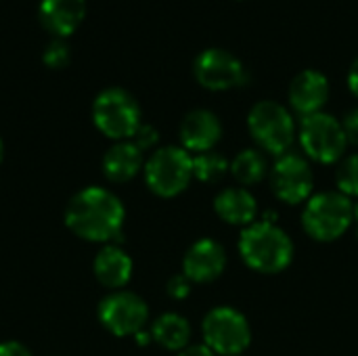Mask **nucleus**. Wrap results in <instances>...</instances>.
Here are the masks:
<instances>
[{
    "instance_id": "obj_1",
    "label": "nucleus",
    "mask_w": 358,
    "mask_h": 356,
    "mask_svg": "<svg viewBox=\"0 0 358 356\" xmlns=\"http://www.w3.org/2000/svg\"><path fill=\"white\" fill-rule=\"evenodd\" d=\"M124 206L120 197L103 187L78 191L65 210V225L86 241H120L124 227Z\"/></svg>"
},
{
    "instance_id": "obj_2",
    "label": "nucleus",
    "mask_w": 358,
    "mask_h": 356,
    "mask_svg": "<svg viewBox=\"0 0 358 356\" xmlns=\"http://www.w3.org/2000/svg\"><path fill=\"white\" fill-rule=\"evenodd\" d=\"M243 262L258 273H281L294 258V243L275 222H254L243 229L239 239Z\"/></svg>"
},
{
    "instance_id": "obj_3",
    "label": "nucleus",
    "mask_w": 358,
    "mask_h": 356,
    "mask_svg": "<svg viewBox=\"0 0 358 356\" xmlns=\"http://www.w3.org/2000/svg\"><path fill=\"white\" fill-rule=\"evenodd\" d=\"M355 204L340 191L313 195L302 212L304 231L317 241H336L352 227Z\"/></svg>"
},
{
    "instance_id": "obj_4",
    "label": "nucleus",
    "mask_w": 358,
    "mask_h": 356,
    "mask_svg": "<svg viewBox=\"0 0 358 356\" xmlns=\"http://www.w3.org/2000/svg\"><path fill=\"white\" fill-rule=\"evenodd\" d=\"M92 122L105 136L113 141H128L143 124L141 107L128 90L117 86L105 88L92 103Z\"/></svg>"
},
{
    "instance_id": "obj_5",
    "label": "nucleus",
    "mask_w": 358,
    "mask_h": 356,
    "mask_svg": "<svg viewBox=\"0 0 358 356\" xmlns=\"http://www.w3.org/2000/svg\"><path fill=\"white\" fill-rule=\"evenodd\" d=\"M248 128L252 138L273 155H283L289 151L296 138V122L287 107L275 101H260L250 109Z\"/></svg>"
},
{
    "instance_id": "obj_6",
    "label": "nucleus",
    "mask_w": 358,
    "mask_h": 356,
    "mask_svg": "<svg viewBox=\"0 0 358 356\" xmlns=\"http://www.w3.org/2000/svg\"><path fill=\"white\" fill-rule=\"evenodd\" d=\"M193 178V157L182 147H162L145 164V180L159 197L182 193Z\"/></svg>"
},
{
    "instance_id": "obj_7",
    "label": "nucleus",
    "mask_w": 358,
    "mask_h": 356,
    "mask_svg": "<svg viewBox=\"0 0 358 356\" xmlns=\"http://www.w3.org/2000/svg\"><path fill=\"white\" fill-rule=\"evenodd\" d=\"M300 143L304 153L319 164L340 162L348 147V138L342 122L325 111L302 118Z\"/></svg>"
},
{
    "instance_id": "obj_8",
    "label": "nucleus",
    "mask_w": 358,
    "mask_h": 356,
    "mask_svg": "<svg viewBox=\"0 0 358 356\" xmlns=\"http://www.w3.org/2000/svg\"><path fill=\"white\" fill-rule=\"evenodd\" d=\"M201 332L206 346L214 355L237 356L252 342V329L248 319L231 306L212 308L201 323Z\"/></svg>"
},
{
    "instance_id": "obj_9",
    "label": "nucleus",
    "mask_w": 358,
    "mask_h": 356,
    "mask_svg": "<svg viewBox=\"0 0 358 356\" xmlns=\"http://www.w3.org/2000/svg\"><path fill=\"white\" fill-rule=\"evenodd\" d=\"M149 319L145 300L132 292H113L99 304L101 325L117 338L136 336Z\"/></svg>"
},
{
    "instance_id": "obj_10",
    "label": "nucleus",
    "mask_w": 358,
    "mask_h": 356,
    "mask_svg": "<svg viewBox=\"0 0 358 356\" xmlns=\"http://www.w3.org/2000/svg\"><path fill=\"white\" fill-rule=\"evenodd\" d=\"M193 73L203 88L214 92L237 88L248 78L241 59L224 48H206L199 52L193 63Z\"/></svg>"
},
{
    "instance_id": "obj_11",
    "label": "nucleus",
    "mask_w": 358,
    "mask_h": 356,
    "mask_svg": "<svg viewBox=\"0 0 358 356\" xmlns=\"http://www.w3.org/2000/svg\"><path fill=\"white\" fill-rule=\"evenodd\" d=\"M271 183L275 195L285 204H302L308 199L315 187V176L310 164L300 153H283L277 157L271 170Z\"/></svg>"
},
{
    "instance_id": "obj_12",
    "label": "nucleus",
    "mask_w": 358,
    "mask_h": 356,
    "mask_svg": "<svg viewBox=\"0 0 358 356\" xmlns=\"http://www.w3.org/2000/svg\"><path fill=\"white\" fill-rule=\"evenodd\" d=\"M227 266V254L224 248L214 239H199L195 241L185 258H182V275L191 283H212L216 281Z\"/></svg>"
},
{
    "instance_id": "obj_13",
    "label": "nucleus",
    "mask_w": 358,
    "mask_h": 356,
    "mask_svg": "<svg viewBox=\"0 0 358 356\" xmlns=\"http://www.w3.org/2000/svg\"><path fill=\"white\" fill-rule=\"evenodd\" d=\"M287 99H289L292 109L296 113H300L302 118L321 113V109L325 107V103L329 99V80H327V76L317 71V69L300 71L289 84Z\"/></svg>"
},
{
    "instance_id": "obj_14",
    "label": "nucleus",
    "mask_w": 358,
    "mask_h": 356,
    "mask_svg": "<svg viewBox=\"0 0 358 356\" xmlns=\"http://www.w3.org/2000/svg\"><path fill=\"white\" fill-rule=\"evenodd\" d=\"M222 136V124L216 113L210 109H193L180 122V143L182 149L206 153L212 151L214 145Z\"/></svg>"
},
{
    "instance_id": "obj_15",
    "label": "nucleus",
    "mask_w": 358,
    "mask_h": 356,
    "mask_svg": "<svg viewBox=\"0 0 358 356\" xmlns=\"http://www.w3.org/2000/svg\"><path fill=\"white\" fill-rule=\"evenodd\" d=\"M86 17V0H42L38 6V19L46 31L55 38L71 36Z\"/></svg>"
},
{
    "instance_id": "obj_16",
    "label": "nucleus",
    "mask_w": 358,
    "mask_h": 356,
    "mask_svg": "<svg viewBox=\"0 0 358 356\" xmlns=\"http://www.w3.org/2000/svg\"><path fill=\"white\" fill-rule=\"evenodd\" d=\"M214 210L220 220L235 227H250L256 220L258 204L256 197L243 187H229L220 191L214 199Z\"/></svg>"
},
{
    "instance_id": "obj_17",
    "label": "nucleus",
    "mask_w": 358,
    "mask_h": 356,
    "mask_svg": "<svg viewBox=\"0 0 358 356\" xmlns=\"http://www.w3.org/2000/svg\"><path fill=\"white\" fill-rule=\"evenodd\" d=\"M143 168V151L132 141H117L103 157V172L111 183H128Z\"/></svg>"
},
{
    "instance_id": "obj_18",
    "label": "nucleus",
    "mask_w": 358,
    "mask_h": 356,
    "mask_svg": "<svg viewBox=\"0 0 358 356\" xmlns=\"http://www.w3.org/2000/svg\"><path fill=\"white\" fill-rule=\"evenodd\" d=\"M94 277L109 290L124 287L132 277V260L120 245L103 248L94 258Z\"/></svg>"
},
{
    "instance_id": "obj_19",
    "label": "nucleus",
    "mask_w": 358,
    "mask_h": 356,
    "mask_svg": "<svg viewBox=\"0 0 358 356\" xmlns=\"http://www.w3.org/2000/svg\"><path fill=\"white\" fill-rule=\"evenodd\" d=\"M151 338L166 350H185L191 340V325L185 317L166 313L153 323Z\"/></svg>"
},
{
    "instance_id": "obj_20",
    "label": "nucleus",
    "mask_w": 358,
    "mask_h": 356,
    "mask_svg": "<svg viewBox=\"0 0 358 356\" xmlns=\"http://www.w3.org/2000/svg\"><path fill=\"white\" fill-rule=\"evenodd\" d=\"M268 172L266 159L258 149H245L235 155L231 162V174L241 183V185H256L260 183Z\"/></svg>"
},
{
    "instance_id": "obj_21",
    "label": "nucleus",
    "mask_w": 358,
    "mask_h": 356,
    "mask_svg": "<svg viewBox=\"0 0 358 356\" xmlns=\"http://www.w3.org/2000/svg\"><path fill=\"white\" fill-rule=\"evenodd\" d=\"M227 170H231L229 159L216 151H206L193 157V176L201 183H218Z\"/></svg>"
},
{
    "instance_id": "obj_22",
    "label": "nucleus",
    "mask_w": 358,
    "mask_h": 356,
    "mask_svg": "<svg viewBox=\"0 0 358 356\" xmlns=\"http://www.w3.org/2000/svg\"><path fill=\"white\" fill-rule=\"evenodd\" d=\"M336 183L346 197H358V153L344 157L336 170Z\"/></svg>"
},
{
    "instance_id": "obj_23",
    "label": "nucleus",
    "mask_w": 358,
    "mask_h": 356,
    "mask_svg": "<svg viewBox=\"0 0 358 356\" xmlns=\"http://www.w3.org/2000/svg\"><path fill=\"white\" fill-rule=\"evenodd\" d=\"M69 59H71V50L63 38H55L44 46V52H42L44 65H48L52 69H61L69 63Z\"/></svg>"
},
{
    "instance_id": "obj_24",
    "label": "nucleus",
    "mask_w": 358,
    "mask_h": 356,
    "mask_svg": "<svg viewBox=\"0 0 358 356\" xmlns=\"http://www.w3.org/2000/svg\"><path fill=\"white\" fill-rule=\"evenodd\" d=\"M130 141H132L141 151H147V149H153V147L157 145L159 132H157L153 126H149V124H141L138 130L134 132V136H132Z\"/></svg>"
},
{
    "instance_id": "obj_25",
    "label": "nucleus",
    "mask_w": 358,
    "mask_h": 356,
    "mask_svg": "<svg viewBox=\"0 0 358 356\" xmlns=\"http://www.w3.org/2000/svg\"><path fill=\"white\" fill-rule=\"evenodd\" d=\"M168 296L174 300H185L191 294V281L185 275H176L168 281Z\"/></svg>"
},
{
    "instance_id": "obj_26",
    "label": "nucleus",
    "mask_w": 358,
    "mask_h": 356,
    "mask_svg": "<svg viewBox=\"0 0 358 356\" xmlns=\"http://www.w3.org/2000/svg\"><path fill=\"white\" fill-rule=\"evenodd\" d=\"M342 126H344V132H346L348 143L358 145V107L357 109H352V111L344 118Z\"/></svg>"
},
{
    "instance_id": "obj_27",
    "label": "nucleus",
    "mask_w": 358,
    "mask_h": 356,
    "mask_svg": "<svg viewBox=\"0 0 358 356\" xmlns=\"http://www.w3.org/2000/svg\"><path fill=\"white\" fill-rule=\"evenodd\" d=\"M0 356H31V353L19 342H2L0 344Z\"/></svg>"
},
{
    "instance_id": "obj_28",
    "label": "nucleus",
    "mask_w": 358,
    "mask_h": 356,
    "mask_svg": "<svg viewBox=\"0 0 358 356\" xmlns=\"http://www.w3.org/2000/svg\"><path fill=\"white\" fill-rule=\"evenodd\" d=\"M178 356H216L206 344H195V346H187L185 350H180Z\"/></svg>"
},
{
    "instance_id": "obj_29",
    "label": "nucleus",
    "mask_w": 358,
    "mask_h": 356,
    "mask_svg": "<svg viewBox=\"0 0 358 356\" xmlns=\"http://www.w3.org/2000/svg\"><path fill=\"white\" fill-rule=\"evenodd\" d=\"M348 88H350V92L358 99V59L350 65V71H348Z\"/></svg>"
},
{
    "instance_id": "obj_30",
    "label": "nucleus",
    "mask_w": 358,
    "mask_h": 356,
    "mask_svg": "<svg viewBox=\"0 0 358 356\" xmlns=\"http://www.w3.org/2000/svg\"><path fill=\"white\" fill-rule=\"evenodd\" d=\"M134 338H136V342H138L141 346H147V344H149V342L153 340V338H151L149 334H145V332H138V334H136Z\"/></svg>"
},
{
    "instance_id": "obj_31",
    "label": "nucleus",
    "mask_w": 358,
    "mask_h": 356,
    "mask_svg": "<svg viewBox=\"0 0 358 356\" xmlns=\"http://www.w3.org/2000/svg\"><path fill=\"white\" fill-rule=\"evenodd\" d=\"M352 227H355V233L358 237V204H355V210H352Z\"/></svg>"
},
{
    "instance_id": "obj_32",
    "label": "nucleus",
    "mask_w": 358,
    "mask_h": 356,
    "mask_svg": "<svg viewBox=\"0 0 358 356\" xmlns=\"http://www.w3.org/2000/svg\"><path fill=\"white\" fill-rule=\"evenodd\" d=\"M2 153H4V147H2V141H0V162H2Z\"/></svg>"
}]
</instances>
